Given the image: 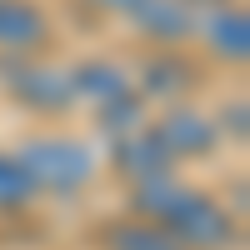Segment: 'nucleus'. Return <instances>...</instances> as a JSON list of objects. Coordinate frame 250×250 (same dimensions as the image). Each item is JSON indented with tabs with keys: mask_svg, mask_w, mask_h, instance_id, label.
I'll return each mask as SVG.
<instances>
[{
	"mask_svg": "<svg viewBox=\"0 0 250 250\" xmlns=\"http://www.w3.org/2000/svg\"><path fill=\"white\" fill-rule=\"evenodd\" d=\"M150 125H155L165 155H170L175 165H180V160H205V155L220 145V125L205 120V115L190 110V105H170V110H165L160 120H150Z\"/></svg>",
	"mask_w": 250,
	"mask_h": 250,
	"instance_id": "obj_5",
	"label": "nucleus"
},
{
	"mask_svg": "<svg viewBox=\"0 0 250 250\" xmlns=\"http://www.w3.org/2000/svg\"><path fill=\"white\" fill-rule=\"evenodd\" d=\"M100 250H185V245H175L155 220L130 210V215H115L100 225Z\"/></svg>",
	"mask_w": 250,
	"mask_h": 250,
	"instance_id": "obj_10",
	"label": "nucleus"
},
{
	"mask_svg": "<svg viewBox=\"0 0 250 250\" xmlns=\"http://www.w3.org/2000/svg\"><path fill=\"white\" fill-rule=\"evenodd\" d=\"M135 215L155 220L165 235L185 250H235L240 240V225L225 205L200 190V185H185L180 175H160V180H140L135 190Z\"/></svg>",
	"mask_w": 250,
	"mask_h": 250,
	"instance_id": "obj_1",
	"label": "nucleus"
},
{
	"mask_svg": "<svg viewBox=\"0 0 250 250\" xmlns=\"http://www.w3.org/2000/svg\"><path fill=\"white\" fill-rule=\"evenodd\" d=\"M125 20L145 40H155V45H180V40L195 35V5L190 0H135Z\"/></svg>",
	"mask_w": 250,
	"mask_h": 250,
	"instance_id": "obj_8",
	"label": "nucleus"
},
{
	"mask_svg": "<svg viewBox=\"0 0 250 250\" xmlns=\"http://www.w3.org/2000/svg\"><path fill=\"white\" fill-rule=\"evenodd\" d=\"M90 5H95V10H105V15H120V20H125L135 0H90Z\"/></svg>",
	"mask_w": 250,
	"mask_h": 250,
	"instance_id": "obj_13",
	"label": "nucleus"
},
{
	"mask_svg": "<svg viewBox=\"0 0 250 250\" xmlns=\"http://www.w3.org/2000/svg\"><path fill=\"white\" fill-rule=\"evenodd\" d=\"M110 155H115V165H120L135 185H140V180L175 175V160L165 155V145H160V135H155L150 120L135 125V130H125V135H115V140H110Z\"/></svg>",
	"mask_w": 250,
	"mask_h": 250,
	"instance_id": "obj_6",
	"label": "nucleus"
},
{
	"mask_svg": "<svg viewBox=\"0 0 250 250\" xmlns=\"http://www.w3.org/2000/svg\"><path fill=\"white\" fill-rule=\"evenodd\" d=\"M70 85H75V100H85L90 110H100V105H110L115 95H125V90H135V80L125 75L120 65H110V60H80V65H70Z\"/></svg>",
	"mask_w": 250,
	"mask_h": 250,
	"instance_id": "obj_9",
	"label": "nucleus"
},
{
	"mask_svg": "<svg viewBox=\"0 0 250 250\" xmlns=\"http://www.w3.org/2000/svg\"><path fill=\"white\" fill-rule=\"evenodd\" d=\"M40 195H80L95 180V150L70 130H40L15 150Z\"/></svg>",
	"mask_w": 250,
	"mask_h": 250,
	"instance_id": "obj_2",
	"label": "nucleus"
},
{
	"mask_svg": "<svg viewBox=\"0 0 250 250\" xmlns=\"http://www.w3.org/2000/svg\"><path fill=\"white\" fill-rule=\"evenodd\" d=\"M35 200H40V190L25 170V160L15 150H0V215H25Z\"/></svg>",
	"mask_w": 250,
	"mask_h": 250,
	"instance_id": "obj_11",
	"label": "nucleus"
},
{
	"mask_svg": "<svg viewBox=\"0 0 250 250\" xmlns=\"http://www.w3.org/2000/svg\"><path fill=\"white\" fill-rule=\"evenodd\" d=\"M195 35H200V45L215 60H225V65H240L250 55V15L240 5H230V0H220L205 20H195Z\"/></svg>",
	"mask_w": 250,
	"mask_h": 250,
	"instance_id": "obj_7",
	"label": "nucleus"
},
{
	"mask_svg": "<svg viewBox=\"0 0 250 250\" xmlns=\"http://www.w3.org/2000/svg\"><path fill=\"white\" fill-rule=\"evenodd\" d=\"M0 85L15 105H25L30 115H65L75 105V85H70V65H55L45 55H25V60H0Z\"/></svg>",
	"mask_w": 250,
	"mask_h": 250,
	"instance_id": "obj_3",
	"label": "nucleus"
},
{
	"mask_svg": "<svg viewBox=\"0 0 250 250\" xmlns=\"http://www.w3.org/2000/svg\"><path fill=\"white\" fill-rule=\"evenodd\" d=\"M190 85V65H185V55L175 50V45H160V55L150 60V65L140 70V80H135V90L150 100V95H160V90H185Z\"/></svg>",
	"mask_w": 250,
	"mask_h": 250,
	"instance_id": "obj_12",
	"label": "nucleus"
},
{
	"mask_svg": "<svg viewBox=\"0 0 250 250\" xmlns=\"http://www.w3.org/2000/svg\"><path fill=\"white\" fill-rule=\"evenodd\" d=\"M55 40V20L40 0H0V60L45 55Z\"/></svg>",
	"mask_w": 250,
	"mask_h": 250,
	"instance_id": "obj_4",
	"label": "nucleus"
}]
</instances>
